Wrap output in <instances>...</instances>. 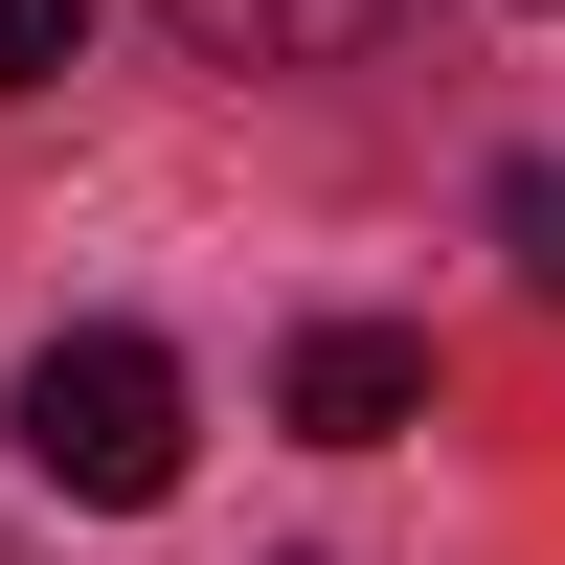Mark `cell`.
I'll use <instances>...</instances> for the list:
<instances>
[{
    "label": "cell",
    "instance_id": "2",
    "mask_svg": "<svg viewBox=\"0 0 565 565\" xmlns=\"http://www.w3.org/2000/svg\"><path fill=\"white\" fill-rule=\"evenodd\" d=\"M295 430H317V452L430 430V340H407V317H317V340H295Z\"/></svg>",
    "mask_w": 565,
    "mask_h": 565
},
{
    "label": "cell",
    "instance_id": "4",
    "mask_svg": "<svg viewBox=\"0 0 565 565\" xmlns=\"http://www.w3.org/2000/svg\"><path fill=\"white\" fill-rule=\"evenodd\" d=\"M498 249H521V295H565V159H498Z\"/></svg>",
    "mask_w": 565,
    "mask_h": 565
},
{
    "label": "cell",
    "instance_id": "1",
    "mask_svg": "<svg viewBox=\"0 0 565 565\" xmlns=\"http://www.w3.org/2000/svg\"><path fill=\"white\" fill-rule=\"evenodd\" d=\"M23 476L45 498H90V521H136V498H181V362L159 340H45L23 362Z\"/></svg>",
    "mask_w": 565,
    "mask_h": 565
},
{
    "label": "cell",
    "instance_id": "5",
    "mask_svg": "<svg viewBox=\"0 0 565 565\" xmlns=\"http://www.w3.org/2000/svg\"><path fill=\"white\" fill-rule=\"evenodd\" d=\"M68 45H90V0H0V90H45Z\"/></svg>",
    "mask_w": 565,
    "mask_h": 565
},
{
    "label": "cell",
    "instance_id": "3",
    "mask_svg": "<svg viewBox=\"0 0 565 565\" xmlns=\"http://www.w3.org/2000/svg\"><path fill=\"white\" fill-rule=\"evenodd\" d=\"M181 45H204V68H340V45H385L407 0H159Z\"/></svg>",
    "mask_w": 565,
    "mask_h": 565
}]
</instances>
